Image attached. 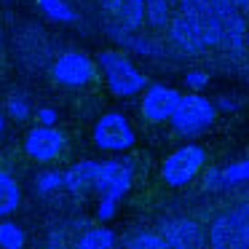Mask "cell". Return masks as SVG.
I'll use <instances>...</instances> for the list:
<instances>
[{"label": "cell", "instance_id": "obj_1", "mask_svg": "<svg viewBox=\"0 0 249 249\" xmlns=\"http://www.w3.org/2000/svg\"><path fill=\"white\" fill-rule=\"evenodd\" d=\"M131 182H134V172H131V166L126 161H102L99 163V174H97L94 190L99 193L97 217L102 222L115 217L121 198L131 190Z\"/></svg>", "mask_w": 249, "mask_h": 249}, {"label": "cell", "instance_id": "obj_2", "mask_svg": "<svg viewBox=\"0 0 249 249\" xmlns=\"http://www.w3.org/2000/svg\"><path fill=\"white\" fill-rule=\"evenodd\" d=\"M97 65H99V72H102L107 89L115 97H134V94H140L147 89L145 72H142L124 51H115V49L99 51Z\"/></svg>", "mask_w": 249, "mask_h": 249}, {"label": "cell", "instance_id": "obj_3", "mask_svg": "<svg viewBox=\"0 0 249 249\" xmlns=\"http://www.w3.org/2000/svg\"><path fill=\"white\" fill-rule=\"evenodd\" d=\"M214 118H217V105L212 99H206L204 94L190 91V94H182L177 113L172 115L169 124L182 137H198L214 124Z\"/></svg>", "mask_w": 249, "mask_h": 249}, {"label": "cell", "instance_id": "obj_4", "mask_svg": "<svg viewBox=\"0 0 249 249\" xmlns=\"http://www.w3.org/2000/svg\"><path fill=\"white\" fill-rule=\"evenodd\" d=\"M212 249H249V201L214 217L209 228Z\"/></svg>", "mask_w": 249, "mask_h": 249}, {"label": "cell", "instance_id": "obj_5", "mask_svg": "<svg viewBox=\"0 0 249 249\" xmlns=\"http://www.w3.org/2000/svg\"><path fill=\"white\" fill-rule=\"evenodd\" d=\"M91 140L105 153H124L129 147H134L137 131L124 113L113 110V113H105L102 118H97V124L91 129Z\"/></svg>", "mask_w": 249, "mask_h": 249}, {"label": "cell", "instance_id": "obj_6", "mask_svg": "<svg viewBox=\"0 0 249 249\" xmlns=\"http://www.w3.org/2000/svg\"><path fill=\"white\" fill-rule=\"evenodd\" d=\"M206 161V150L201 145H182L174 153H169L161 163V177L169 188H182V185L193 182L196 174L204 169Z\"/></svg>", "mask_w": 249, "mask_h": 249}, {"label": "cell", "instance_id": "obj_7", "mask_svg": "<svg viewBox=\"0 0 249 249\" xmlns=\"http://www.w3.org/2000/svg\"><path fill=\"white\" fill-rule=\"evenodd\" d=\"M209 6L217 19V27H220V49H225L228 54H241L247 49V33H249L244 14L231 0H209Z\"/></svg>", "mask_w": 249, "mask_h": 249}, {"label": "cell", "instance_id": "obj_8", "mask_svg": "<svg viewBox=\"0 0 249 249\" xmlns=\"http://www.w3.org/2000/svg\"><path fill=\"white\" fill-rule=\"evenodd\" d=\"M97 70H99V65L89 54H83V51H65L51 65V78L59 86L81 89V86H89L97 78Z\"/></svg>", "mask_w": 249, "mask_h": 249}, {"label": "cell", "instance_id": "obj_9", "mask_svg": "<svg viewBox=\"0 0 249 249\" xmlns=\"http://www.w3.org/2000/svg\"><path fill=\"white\" fill-rule=\"evenodd\" d=\"M182 99V94L174 86L166 83H147V89L142 91V118L150 121V124H163V121H172V115L177 113V105Z\"/></svg>", "mask_w": 249, "mask_h": 249}, {"label": "cell", "instance_id": "obj_10", "mask_svg": "<svg viewBox=\"0 0 249 249\" xmlns=\"http://www.w3.org/2000/svg\"><path fill=\"white\" fill-rule=\"evenodd\" d=\"M65 147H67V140L56 126H38L35 124L27 131V137H24V153L38 163L56 161L65 153Z\"/></svg>", "mask_w": 249, "mask_h": 249}, {"label": "cell", "instance_id": "obj_11", "mask_svg": "<svg viewBox=\"0 0 249 249\" xmlns=\"http://www.w3.org/2000/svg\"><path fill=\"white\" fill-rule=\"evenodd\" d=\"M166 35H169V43L177 51H182V54L196 56V54H204V51L209 49L204 35H201V30L196 27V22H190V19L179 11L172 17V22H169V27H166Z\"/></svg>", "mask_w": 249, "mask_h": 249}, {"label": "cell", "instance_id": "obj_12", "mask_svg": "<svg viewBox=\"0 0 249 249\" xmlns=\"http://www.w3.org/2000/svg\"><path fill=\"white\" fill-rule=\"evenodd\" d=\"M177 6H179V14H185L190 22H196V27L201 30L209 49L220 46V27H217V19L212 14L209 0H177Z\"/></svg>", "mask_w": 249, "mask_h": 249}, {"label": "cell", "instance_id": "obj_13", "mask_svg": "<svg viewBox=\"0 0 249 249\" xmlns=\"http://www.w3.org/2000/svg\"><path fill=\"white\" fill-rule=\"evenodd\" d=\"M161 233L172 249H201V233L193 220L185 217H172L161 222Z\"/></svg>", "mask_w": 249, "mask_h": 249}, {"label": "cell", "instance_id": "obj_14", "mask_svg": "<svg viewBox=\"0 0 249 249\" xmlns=\"http://www.w3.org/2000/svg\"><path fill=\"white\" fill-rule=\"evenodd\" d=\"M107 35L115 43L124 46L126 51H134V54H142V56H166L163 43H158V40H153V38H145V35H137V33H131V30H124L118 22L107 24Z\"/></svg>", "mask_w": 249, "mask_h": 249}, {"label": "cell", "instance_id": "obj_15", "mask_svg": "<svg viewBox=\"0 0 249 249\" xmlns=\"http://www.w3.org/2000/svg\"><path fill=\"white\" fill-rule=\"evenodd\" d=\"M97 174H99V161H89L86 158V161L72 163L65 172V190H70L75 196L89 193L97 185Z\"/></svg>", "mask_w": 249, "mask_h": 249}, {"label": "cell", "instance_id": "obj_16", "mask_svg": "<svg viewBox=\"0 0 249 249\" xmlns=\"http://www.w3.org/2000/svg\"><path fill=\"white\" fill-rule=\"evenodd\" d=\"M19 204H22V190H19L17 177L11 172L0 169V220L14 214L19 209Z\"/></svg>", "mask_w": 249, "mask_h": 249}, {"label": "cell", "instance_id": "obj_17", "mask_svg": "<svg viewBox=\"0 0 249 249\" xmlns=\"http://www.w3.org/2000/svg\"><path fill=\"white\" fill-rule=\"evenodd\" d=\"M113 247H115V233L107 225L89 228L75 241V249H113Z\"/></svg>", "mask_w": 249, "mask_h": 249}, {"label": "cell", "instance_id": "obj_18", "mask_svg": "<svg viewBox=\"0 0 249 249\" xmlns=\"http://www.w3.org/2000/svg\"><path fill=\"white\" fill-rule=\"evenodd\" d=\"M118 22L124 30H137L142 27V22H147V14H145V0H124V6H121V14L113 19Z\"/></svg>", "mask_w": 249, "mask_h": 249}, {"label": "cell", "instance_id": "obj_19", "mask_svg": "<svg viewBox=\"0 0 249 249\" xmlns=\"http://www.w3.org/2000/svg\"><path fill=\"white\" fill-rule=\"evenodd\" d=\"M38 8L51 19V22H59V24H75L78 22V14L75 8L67 3V0H35Z\"/></svg>", "mask_w": 249, "mask_h": 249}, {"label": "cell", "instance_id": "obj_20", "mask_svg": "<svg viewBox=\"0 0 249 249\" xmlns=\"http://www.w3.org/2000/svg\"><path fill=\"white\" fill-rule=\"evenodd\" d=\"M172 0H145V14H147V24L153 30H166L172 22Z\"/></svg>", "mask_w": 249, "mask_h": 249}, {"label": "cell", "instance_id": "obj_21", "mask_svg": "<svg viewBox=\"0 0 249 249\" xmlns=\"http://www.w3.org/2000/svg\"><path fill=\"white\" fill-rule=\"evenodd\" d=\"M27 233L14 220H0V249H24Z\"/></svg>", "mask_w": 249, "mask_h": 249}, {"label": "cell", "instance_id": "obj_22", "mask_svg": "<svg viewBox=\"0 0 249 249\" xmlns=\"http://www.w3.org/2000/svg\"><path fill=\"white\" fill-rule=\"evenodd\" d=\"M59 188H65V172H56V169H46L35 177V193L40 196H49L56 193Z\"/></svg>", "mask_w": 249, "mask_h": 249}, {"label": "cell", "instance_id": "obj_23", "mask_svg": "<svg viewBox=\"0 0 249 249\" xmlns=\"http://www.w3.org/2000/svg\"><path fill=\"white\" fill-rule=\"evenodd\" d=\"M6 113H8V118H14V121H27L30 113H33V105H30L27 94H22V91L8 94V99H6Z\"/></svg>", "mask_w": 249, "mask_h": 249}, {"label": "cell", "instance_id": "obj_24", "mask_svg": "<svg viewBox=\"0 0 249 249\" xmlns=\"http://www.w3.org/2000/svg\"><path fill=\"white\" fill-rule=\"evenodd\" d=\"M222 179H225V188L249 182V158H241V161H233L228 166H222Z\"/></svg>", "mask_w": 249, "mask_h": 249}, {"label": "cell", "instance_id": "obj_25", "mask_svg": "<svg viewBox=\"0 0 249 249\" xmlns=\"http://www.w3.org/2000/svg\"><path fill=\"white\" fill-rule=\"evenodd\" d=\"M129 249H172L166 244V238L161 236V233H137V236L129 238Z\"/></svg>", "mask_w": 249, "mask_h": 249}, {"label": "cell", "instance_id": "obj_26", "mask_svg": "<svg viewBox=\"0 0 249 249\" xmlns=\"http://www.w3.org/2000/svg\"><path fill=\"white\" fill-rule=\"evenodd\" d=\"M185 86L190 89V91H204L206 86H209V72L206 70H188L185 72Z\"/></svg>", "mask_w": 249, "mask_h": 249}, {"label": "cell", "instance_id": "obj_27", "mask_svg": "<svg viewBox=\"0 0 249 249\" xmlns=\"http://www.w3.org/2000/svg\"><path fill=\"white\" fill-rule=\"evenodd\" d=\"M204 188L206 190H220L225 188V179H222V169L220 166H212L204 172Z\"/></svg>", "mask_w": 249, "mask_h": 249}, {"label": "cell", "instance_id": "obj_28", "mask_svg": "<svg viewBox=\"0 0 249 249\" xmlns=\"http://www.w3.org/2000/svg\"><path fill=\"white\" fill-rule=\"evenodd\" d=\"M35 121H38V126H56V121H59V113H56L54 107H38V113H35Z\"/></svg>", "mask_w": 249, "mask_h": 249}, {"label": "cell", "instance_id": "obj_29", "mask_svg": "<svg viewBox=\"0 0 249 249\" xmlns=\"http://www.w3.org/2000/svg\"><path fill=\"white\" fill-rule=\"evenodd\" d=\"M121 6H124V0H102V8H105V14H110L113 19L121 14Z\"/></svg>", "mask_w": 249, "mask_h": 249}, {"label": "cell", "instance_id": "obj_30", "mask_svg": "<svg viewBox=\"0 0 249 249\" xmlns=\"http://www.w3.org/2000/svg\"><path fill=\"white\" fill-rule=\"evenodd\" d=\"M217 107L225 110V113H231V110L238 107V99H233V97H220V99H217Z\"/></svg>", "mask_w": 249, "mask_h": 249}, {"label": "cell", "instance_id": "obj_31", "mask_svg": "<svg viewBox=\"0 0 249 249\" xmlns=\"http://www.w3.org/2000/svg\"><path fill=\"white\" fill-rule=\"evenodd\" d=\"M231 3H233V6H236L238 11L244 14V17H249V0H231Z\"/></svg>", "mask_w": 249, "mask_h": 249}, {"label": "cell", "instance_id": "obj_32", "mask_svg": "<svg viewBox=\"0 0 249 249\" xmlns=\"http://www.w3.org/2000/svg\"><path fill=\"white\" fill-rule=\"evenodd\" d=\"M3 131H6V113H0V137H3Z\"/></svg>", "mask_w": 249, "mask_h": 249}, {"label": "cell", "instance_id": "obj_33", "mask_svg": "<svg viewBox=\"0 0 249 249\" xmlns=\"http://www.w3.org/2000/svg\"><path fill=\"white\" fill-rule=\"evenodd\" d=\"M247 49H249V33H247Z\"/></svg>", "mask_w": 249, "mask_h": 249}, {"label": "cell", "instance_id": "obj_34", "mask_svg": "<svg viewBox=\"0 0 249 249\" xmlns=\"http://www.w3.org/2000/svg\"><path fill=\"white\" fill-rule=\"evenodd\" d=\"M172 3H174V6H177V0H172Z\"/></svg>", "mask_w": 249, "mask_h": 249}]
</instances>
